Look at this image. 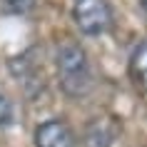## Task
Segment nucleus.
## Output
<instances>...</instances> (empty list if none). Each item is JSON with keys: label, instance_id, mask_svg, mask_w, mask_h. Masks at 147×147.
Returning a JSON list of instances; mask_svg holds the SVG:
<instances>
[{"label": "nucleus", "instance_id": "nucleus-1", "mask_svg": "<svg viewBox=\"0 0 147 147\" xmlns=\"http://www.w3.org/2000/svg\"><path fill=\"white\" fill-rule=\"evenodd\" d=\"M55 70L57 85L67 97H85L92 90V67L87 50L75 40H62L55 50Z\"/></svg>", "mask_w": 147, "mask_h": 147}, {"label": "nucleus", "instance_id": "nucleus-2", "mask_svg": "<svg viewBox=\"0 0 147 147\" xmlns=\"http://www.w3.org/2000/svg\"><path fill=\"white\" fill-rule=\"evenodd\" d=\"M72 20L87 38H97L112 28V5L107 0H75Z\"/></svg>", "mask_w": 147, "mask_h": 147}, {"label": "nucleus", "instance_id": "nucleus-3", "mask_svg": "<svg viewBox=\"0 0 147 147\" xmlns=\"http://www.w3.org/2000/svg\"><path fill=\"white\" fill-rule=\"evenodd\" d=\"M35 147H75V132L67 122H62L60 117L45 120L42 125L35 127Z\"/></svg>", "mask_w": 147, "mask_h": 147}, {"label": "nucleus", "instance_id": "nucleus-4", "mask_svg": "<svg viewBox=\"0 0 147 147\" xmlns=\"http://www.w3.org/2000/svg\"><path fill=\"white\" fill-rule=\"evenodd\" d=\"M127 67H130V80L135 82V87L147 95V38L135 45Z\"/></svg>", "mask_w": 147, "mask_h": 147}, {"label": "nucleus", "instance_id": "nucleus-5", "mask_svg": "<svg viewBox=\"0 0 147 147\" xmlns=\"http://www.w3.org/2000/svg\"><path fill=\"white\" fill-rule=\"evenodd\" d=\"M112 130H110L105 122H92L90 127H87L85 132V147H110L112 145Z\"/></svg>", "mask_w": 147, "mask_h": 147}, {"label": "nucleus", "instance_id": "nucleus-6", "mask_svg": "<svg viewBox=\"0 0 147 147\" xmlns=\"http://www.w3.org/2000/svg\"><path fill=\"white\" fill-rule=\"evenodd\" d=\"M13 122H15V107H13V102L5 95H0V130L10 127Z\"/></svg>", "mask_w": 147, "mask_h": 147}, {"label": "nucleus", "instance_id": "nucleus-7", "mask_svg": "<svg viewBox=\"0 0 147 147\" xmlns=\"http://www.w3.org/2000/svg\"><path fill=\"white\" fill-rule=\"evenodd\" d=\"M3 3V8L13 13V15H25V13H30L32 5H35V0H0Z\"/></svg>", "mask_w": 147, "mask_h": 147}, {"label": "nucleus", "instance_id": "nucleus-8", "mask_svg": "<svg viewBox=\"0 0 147 147\" xmlns=\"http://www.w3.org/2000/svg\"><path fill=\"white\" fill-rule=\"evenodd\" d=\"M140 3H142V8H145V13H147V0H140Z\"/></svg>", "mask_w": 147, "mask_h": 147}]
</instances>
